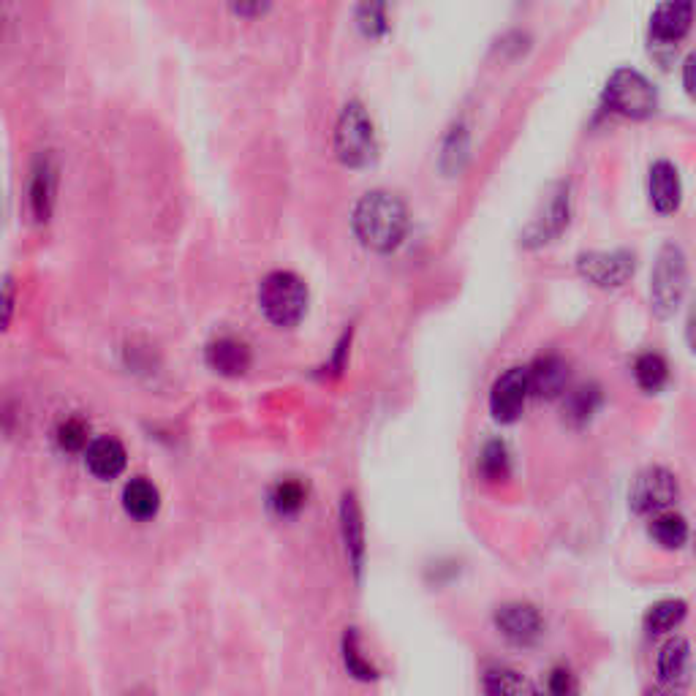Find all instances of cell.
<instances>
[{"label": "cell", "mask_w": 696, "mask_h": 696, "mask_svg": "<svg viewBox=\"0 0 696 696\" xmlns=\"http://www.w3.org/2000/svg\"><path fill=\"white\" fill-rule=\"evenodd\" d=\"M55 191H58V164L52 155H39V161L33 166V177H30V207L36 221H47L55 204Z\"/></svg>", "instance_id": "cell-13"}, {"label": "cell", "mask_w": 696, "mask_h": 696, "mask_svg": "<svg viewBox=\"0 0 696 696\" xmlns=\"http://www.w3.org/2000/svg\"><path fill=\"white\" fill-rule=\"evenodd\" d=\"M694 20V3L691 0H675V3H661L653 17H650V33L658 41H677L683 39Z\"/></svg>", "instance_id": "cell-15"}, {"label": "cell", "mask_w": 696, "mask_h": 696, "mask_svg": "<svg viewBox=\"0 0 696 696\" xmlns=\"http://www.w3.org/2000/svg\"><path fill=\"white\" fill-rule=\"evenodd\" d=\"M680 498V484L677 476L661 465L645 468L631 484V509L637 514H661Z\"/></svg>", "instance_id": "cell-6"}, {"label": "cell", "mask_w": 696, "mask_h": 696, "mask_svg": "<svg viewBox=\"0 0 696 696\" xmlns=\"http://www.w3.org/2000/svg\"><path fill=\"white\" fill-rule=\"evenodd\" d=\"M566 223H569V191H566V185H561L558 191H552L547 196V202L542 204V213L528 223L522 237H525V242L542 245V242H550L555 234H561Z\"/></svg>", "instance_id": "cell-10"}, {"label": "cell", "mask_w": 696, "mask_h": 696, "mask_svg": "<svg viewBox=\"0 0 696 696\" xmlns=\"http://www.w3.org/2000/svg\"><path fill=\"white\" fill-rule=\"evenodd\" d=\"M85 463L90 474L98 479H115L126 471L128 452L112 435H101L96 441H90L85 449Z\"/></svg>", "instance_id": "cell-12"}, {"label": "cell", "mask_w": 696, "mask_h": 696, "mask_svg": "<svg viewBox=\"0 0 696 696\" xmlns=\"http://www.w3.org/2000/svg\"><path fill=\"white\" fill-rule=\"evenodd\" d=\"M650 204L656 207L658 213H675L680 207V196H683V188H680V174H677V166L672 161H656L650 166Z\"/></svg>", "instance_id": "cell-14"}, {"label": "cell", "mask_w": 696, "mask_h": 696, "mask_svg": "<svg viewBox=\"0 0 696 696\" xmlns=\"http://www.w3.org/2000/svg\"><path fill=\"white\" fill-rule=\"evenodd\" d=\"M550 694L552 696H577L580 694V686H577V677L571 675L569 669H555L550 675Z\"/></svg>", "instance_id": "cell-30"}, {"label": "cell", "mask_w": 696, "mask_h": 696, "mask_svg": "<svg viewBox=\"0 0 696 696\" xmlns=\"http://www.w3.org/2000/svg\"><path fill=\"white\" fill-rule=\"evenodd\" d=\"M55 438H58V446L63 452H82L87 449V438H90V427H87L85 419L79 416H68L55 430Z\"/></svg>", "instance_id": "cell-28"}, {"label": "cell", "mask_w": 696, "mask_h": 696, "mask_svg": "<svg viewBox=\"0 0 696 696\" xmlns=\"http://www.w3.org/2000/svg\"><path fill=\"white\" fill-rule=\"evenodd\" d=\"M259 305L278 327H294L308 310V286L297 272L275 270L259 286Z\"/></svg>", "instance_id": "cell-2"}, {"label": "cell", "mask_w": 696, "mask_h": 696, "mask_svg": "<svg viewBox=\"0 0 696 696\" xmlns=\"http://www.w3.org/2000/svg\"><path fill=\"white\" fill-rule=\"evenodd\" d=\"M343 664H346L348 675L365 680V683L378 677V669L359 653V637L354 629H348L346 637H343Z\"/></svg>", "instance_id": "cell-25"}, {"label": "cell", "mask_w": 696, "mask_h": 696, "mask_svg": "<svg viewBox=\"0 0 696 696\" xmlns=\"http://www.w3.org/2000/svg\"><path fill=\"white\" fill-rule=\"evenodd\" d=\"M650 536L656 539L664 550H680L688 542V522L683 514L661 512L650 522Z\"/></svg>", "instance_id": "cell-20"}, {"label": "cell", "mask_w": 696, "mask_h": 696, "mask_svg": "<svg viewBox=\"0 0 696 696\" xmlns=\"http://www.w3.org/2000/svg\"><path fill=\"white\" fill-rule=\"evenodd\" d=\"M204 357H207V365L215 373H223V376H242L245 370L251 368V348L240 338H232V335L210 340L207 348H204Z\"/></svg>", "instance_id": "cell-11"}, {"label": "cell", "mask_w": 696, "mask_h": 696, "mask_svg": "<svg viewBox=\"0 0 696 696\" xmlns=\"http://www.w3.org/2000/svg\"><path fill=\"white\" fill-rule=\"evenodd\" d=\"M683 68H686V77H683V82H686V90L691 93L694 90V85H691V68H694V55H688L686 63H683Z\"/></svg>", "instance_id": "cell-32"}, {"label": "cell", "mask_w": 696, "mask_h": 696, "mask_svg": "<svg viewBox=\"0 0 696 696\" xmlns=\"http://www.w3.org/2000/svg\"><path fill=\"white\" fill-rule=\"evenodd\" d=\"M604 104L618 115L648 117L656 112V85L637 68H618L604 87Z\"/></svg>", "instance_id": "cell-4"}, {"label": "cell", "mask_w": 696, "mask_h": 696, "mask_svg": "<svg viewBox=\"0 0 696 696\" xmlns=\"http://www.w3.org/2000/svg\"><path fill=\"white\" fill-rule=\"evenodd\" d=\"M357 22L365 36H381L389 28L387 9L381 3H365V6H359Z\"/></svg>", "instance_id": "cell-29"}, {"label": "cell", "mask_w": 696, "mask_h": 696, "mask_svg": "<svg viewBox=\"0 0 696 696\" xmlns=\"http://www.w3.org/2000/svg\"><path fill=\"white\" fill-rule=\"evenodd\" d=\"M531 696H544V694H531Z\"/></svg>", "instance_id": "cell-34"}, {"label": "cell", "mask_w": 696, "mask_h": 696, "mask_svg": "<svg viewBox=\"0 0 696 696\" xmlns=\"http://www.w3.org/2000/svg\"><path fill=\"white\" fill-rule=\"evenodd\" d=\"M642 696H672V694H669V691H664V688H648V691H645Z\"/></svg>", "instance_id": "cell-33"}, {"label": "cell", "mask_w": 696, "mask_h": 696, "mask_svg": "<svg viewBox=\"0 0 696 696\" xmlns=\"http://www.w3.org/2000/svg\"><path fill=\"white\" fill-rule=\"evenodd\" d=\"M601 392L599 387L593 384H582V387L571 389L569 392V403H566V414L574 419V422H588L593 411L599 408Z\"/></svg>", "instance_id": "cell-27"}, {"label": "cell", "mask_w": 696, "mask_h": 696, "mask_svg": "<svg viewBox=\"0 0 696 696\" xmlns=\"http://www.w3.org/2000/svg\"><path fill=\"white\" fill-rule=\"evenodd\" d=\"M634 376H637V384L645 392H658V389L667 384L669 378V365L667 359L656 354V351H645L639 354L637 362H634Z\"/></svg>", "instance_id": "cell-22"}, {"label": "cell", "mask_w": 696, "mask_h": 696, "mask_svg": "<svg viewBox=\"0 0 696 696\" xmlns=\"http://www.w3.org/2000/svg\"><path fill=\"white\" fill-rule=\"evenodd\" d=\"M528 395H531L528 368H509L503 376L495 378L493 389H490V414L495 422H503V425L517 422Z\"/></svg>", "instance_id": "cell-7"}, {"label": "cell", "mask_w": 696, "mask_h": 696, "mask_svg": "<svg viewBox=\"0 0 696 696\" xmlns=\"http://www.w3.org/2000/svg\"><path fill=\"white\" fill-rule=\"evenodd\" d=\"M305 498H308V490H305V484L300 479H283V482L272 487L270 506L275 514L291 517V514H297L305 506Z\"/></svg>", "instance_id": "cell-23"}, {"label": "cell", "mask_w": 696, "mask_h": 696, "mask_svg": "<svg viewBox=\"0 0 696 696\" xmlns=\"http://www.w3.org/2000/svg\"><path fill=\"white\" fill-rule=\"evenodd\" d=\"M569 368L558 354H542L528 368V387L539 397H558L566 389Z\"/></svg>", "instance_id": "cell-18"}, {"label": "cell", "mask_w": 696, "mask_h": 696, "mask_svg": "<svg viewBox=\"0 0 696 696\" xmlns=\"http://www.w3.org/2000/svg\"><path fill=\"white\" fill-rule=\"evenodd\" d=\"M123 509H126L134 520H150L161 509V493L150 479L136 476L123 487Z\"/></svg>", "instance_id": "cell-19"}, {"label": "cell", "mask_w": 696, "mask_h": 696, "mask_svg": "<svg viewBox=\"0 0 696 696\" xmlns=\"http://www.w3.org/2000/svg\"><path fill=\"white\" fill-rule=\"evenodd\" d=\"M354 232L373 251L387 253L400 245L408 229V210L400 196L389 191H368L354 207Z\"/></svg>", "instance_id": "cell-1"}, {"label": "cell", "mask_w": 696, "mask_h": 696, "mask_svg": "<svg viewBox=\"0 0 696 696\" xmlns=\"http://www.w3.org/2000/svg\"><path fill=\"white\" fill-rule=\"evenodd\" d=\"M340 531H343V542H346L348 561L359 574L362 563H365V522H362V512H359L354 493H346L340 501Z\"/></svg>", "instance_id": "cell-17"}, {"label": "cell", "mask_w": 696, "mask_h": 696, "mask_svg": "<svg viewBox=\"0 0 696 696\" xmlns=\"http://www.w3.org/2000/svg\"><path fill=\"white\" fill-rule=\"evenodd\" d=\"M479 471L487 482H501L509 476V452L503 441H490L479 457Z\"/></svg>", "instance_id": "cell-26"}, {"label": "cell", "mask_w": 696, "mask_h": 696, "mask_svg": "<svg viewBox=\"0 0 696 696\" xmlns=\"http://www.w3.org/2000/svg\"><path fill=\"white\" fill-rule=\"evenodd\" d=\"M484 694L487 696H531V683L514 669H490L484 675Z\"/></svg>", "instance_id": "cell-24"}, {"label": "cell", "mask_w": 696, "mask_h": 696, "mask_svg": "<svg viewBox=\"0 0 696 696\" xmlns=\"http://www.w3.org/2000/svg\"><path fill=\"white\" fill-rule=\"evenodd\" d=\"M688 283V264L686 253L675 242H667L658 251L656 267H653V278H650V297H653V308L658 316H669L675 313L683 294H686Z\"/></svg>", "instance_id": "cell-5"}, {"label": "cell", "mask_w": 696, "mask_h": 696, "mask_svg": "<svg viewBox=\"0 0 696 696\" xmlns=\"http://www.w3.org/2000/svg\"><path fill=\"white\" fill-rule=\"evenodd\" d=\"M495 626L514 645H533L536 639L542 637L544 620L533 604L509 601V604H501L498 612H495Z\"/></svg>", "instance_id": "cell-9"}, {"label": "cell", "mask_w": 696, "mask_h": 696, "mask_svg": "<svg viewBox=\"0 0 696 696\" xmlns=\"http://www.w3.org/2000/svg\"><path fill=\"white\" fill-rule=\"evenodd\" d=\"M335 150L340 161L348 166H368L376 158V128L368 109L359 101H348L340 112L335 126Z\"/></svg>", "instance_id": "cell-3"}, {"label": "cell", "mask_w": 696, "mask_h": 696, "mask_svg": "<svg viewBox=\"0 0 696 696\" xmlns=\"http://www.w3.org/2000/svg\"><path fill=\"white\" fill-rule=\"evenodd\" d=\"M656 667L664 686H688V680H691V645H688V639H669L667 645L661 648V653H658Z\"/></svg>", "instance_id": "cell-16"}, {"label": "cell", "mask_w": 696, "mask_h": 696, "mask_svg": "<svg viewBox=\"0 0 696 696\" xmlns=\"http://www.w3.org/2000/svg\"><path fill=\"white\" fill-rule=\"evenodd\" d=\"M11 310H14V281L6 278L0 286V329H6V324H9Z\"/></svg>", "instance_id": "cell-31"}, {"label": "cell", "mask_w": 696, "mask_h": 696, "mask_svg": "<svg viewBox=\"0 0 696 696\" xmlns=\"http://www.w3.org/2000/svg\"><path fill=\"white\" fill-rule=\"evenodd\" d=\"M688 615V604L683 599H664L653 604L645 615V629L650 634H667L675 626L683 623V618Z\"/></svg>", "instance_id": "cell-21"}, {"label": "cell", "mask_w": 696, "mask_h": 696, "mask_svg": "<svg viewBox=\"0 0 696 696\" xmlns=\"http://www.w3.org/2000/svg\"><path fill=\"white\" fill-rule=\"evenodd\" d=\"M577 270L596 286H623L634 275L629 251H588L577 256Z\"/></svg>", "instance_id": "cell-8"}]
</instances>
